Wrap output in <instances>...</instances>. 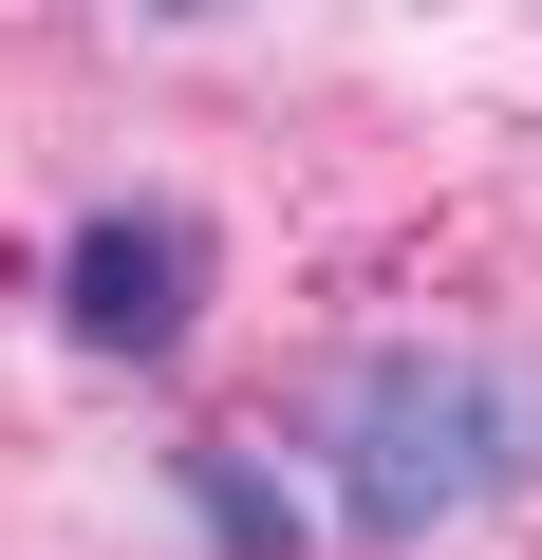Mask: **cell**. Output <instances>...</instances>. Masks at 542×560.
<instances>
[{
    "instance_id": "obj_1",
    "label": "cell",
    "mask_w": 542,
    "mask_h": 560,
    "mask_svg": "<svg viewBox=\"0 0 542 560\" xmlns=\"http://www.w3.org/2000/svg\"><path fill=\"white\" fill-rule=\"evenodd\" d=\"M300 467H319V523L337 541H449L468 504H505L542 467V393L505 355H449V337H374L337 355V393L300 411Z\"/></svg>"
},
{
    "instance_id": "obj_2",
    "label": "cell",
    "mask_w": 542,
    "mask_h": 560,
    "mask_svg": "<svg viewBox=\"0 0 542 560\" xmlns=\"http://www.w3.org/2000/svg\"><path fill=\"white\" fill-rule=\"evenodd\" d=\"M206 280H224L206 206H169V187H113V206H76V224H57V280H38V300H57V337H76V355L150 374V355H187Z\"/></svg>"
},
{
    "instance_id": "obj_3",
    "label": "cell",
    "mask_w": 542,
    "mask_h": 560,
    "mask_svg": "<svg viewBox=\"0 0 542 560\" xmlns=\"http://www.w3.org/2000/svg\"><path fill=\"white\" fill-rule=\"evenodd\" d=\"M169 504H187L224 560H300V541H319V523H300V486L262 467V448H169Z\"/></svg>"
},
{
    "instance_id": "obj_4",
    "label": "cell",
    "mask_w": 542,
    "mask_h": 560,
    "mask_svg": "<svg viewBox=\"0 0 542 560\" xmlns=\"http://www.w3.org/2000/svg\"><path fill=\"white\" fill-rule=\"evenodd\" d=\"M150 20H206V0H150Z\"/></svg>"
}]
</instances>
